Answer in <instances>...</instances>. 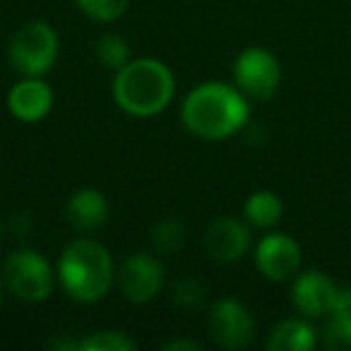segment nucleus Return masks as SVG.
I'll list each match as a JSON object with an SVG mask.
<instances>
[{
  "instance_id": "17",
  "label": "nucleus",
  "mask_w": 351,
  "mask_h": 351,
  "mask_svg": "<svg viewBox=\"0 0 351 351\" xmlns=\"http://www.w3.org/2000/svg\"><path fill=\"white\" fill-rule=\"evenodd\" d=\"M97 58L104 68L108 70H121L123 65L130 60V49H128L125 39L118 34H104L97 44Z\"/></svg>"
},
{
  "instance_id": "21",
  "label": "nucleus",
  "mask_w": 351,
  "mask_h": 351,
  "mask_svg": "<svg viewBox=\"0 0 351 351\" xmlns=\"http://www.w3.org/2000/svg\"><path fill=\"white\" fill-rule=\"evenodd\" d=\"M327 349L351 351V317H332L322 337Z\"/></svg>"
},
{
  "instance_id": "7",
  "label": "nucleus",
  "mask_w": 351,
  "mask_h": 351,
  "mask_svg": "<svg viewBox=\"0 0 351 351\" xmlns=\"http://www.w3.org/2000/svg\"><path fill=\"white\" fill-rule=\"evenodd\" d=\"M210 335L221 349H243L255 335V320L236 298H219L210 308Z\"/></svg>"
},
{
  "instance_id": "22",
  "label": "nucleus",
  "mask_w": 351,
  "mask_h": 351,
  "mask_svg": "<svg viewBox=\"0 0 351 351\" xmlns=\"http://www.w3.org/2000/svg\"><path fill=\"white\" fill-rule=\"evenodd\" d=\"M330 317H351V289L339 287V293H337V303H335V311H332Z\"/></svg>"
},
{
  "instance_id": "9",
  "label": "nucleus",
  "mask_w": 351,
  "mask_h": 351,
  "mask_svg": "<svg viewBox=\"0 0 351 351\" xmlns=\"http://www.w3.org/2000/svg\"><path fill=\"white\" fill-rule=\"evenodd\" d=\"M255 265L263 277L272 282H284L293 277L301 267V245L287 234H269L258 243Z\"/></svg>"
},
{
  "instance_id": "13",
  "label": "nucleus",
  "mask_w": 351,
  "mask_h": 351,
  "mask_svg": "<svg viewBox=\"0 0 351 351\" xmlns=\"http://www.w3.org/2000/svg\"><path fill=\"white\" fill-rule=\"evenodd\" d=\"M65 217H68V224L75 231L89 234V231H97L106 221L108 202L104 197V193L94 191V188H82L68 200Z\"/></svg>"
},
{
  "instance_id": "24",
  "label": "nucleus",
  "mask_w": 351,
  "mask_h": 351,
  "mask_svg": "<svg viewBox=\"0 0 351 351\" xmlns=\"http://www.w3.org/2000/svg\"><path fill=\"white\" fill-rule=\"evenodd\" d=\"M0 301H3V291H0Z\"/></svg>"
},
{
  "instance_id": "18",
  "label": "nucleus",
  "mask_w": 351,
  "mask_h": 351,
  "mask_svg": "<svg viewBox=\"0 0 351 351\" xmlns=\"http://www.w3.org/2000/svg\"><path fill=\"white\" fill-rule=\"evenodd\" d=\"M77 349L82 351H135L137 344L125 337L123 332H113V330H101L89 335L87 339L77 341Z\"/></svg>"
},
{
  "instance_id": "12",
  "label": "nucleus",
  "mask_w": 351,
  "mask_h": 351,
  "mask_svg": "<svg viewBox=\"0 0 351 351\" xmlns=\"http://www.w3.org/2000/svg\"><path fill=\"white\" fill-rule=\"evenodd\" d=\"M8 106H10V113L17 121L36 123L49 116L51 106H53V92L39 77H25L10 89Z\"/></svg>"
},
{
  "instance_id": "3",
  "label": "nucleus",
  "mask_w": 351,
  "mask_h": 351,
  "mask_svg": "<svg viewBox=\"0 0 351 351\" xmlns=\"http://www.w3.org/2000/svg\"><path fill=\"white\" fill-rule=\"evenodd\" d=\"M58 277L70 298L80 303L101 301L113 284V260L101 243L92 239H75L63 250Z\"/></svg>"
},
{
  "instance_id": "4",
  "label": "nucleus",
  "mask_w": 351,
  "mask_h": 351,
  "mask_svg": "<svg viewBox=\"0 0 351 351\" xmlns=\"http://www.w3.org/2000/svg\"><path fill=\"white\" fill-rule=\"evenodd\" d=\"M8 56L25 77H41L58 58V36L46 22H27L12 34Z\"/></svg>"
},
{
  "instance_id": "5",
  "label": "nucleus",
  "mask_w": 351,
  "mask_h": 351,
  "mask_svg": "<svg viewBox=\"0 0 351 351\" xmlns=\"http://www.w3.org/2000/svg\"><path fill=\"white\" fill-rule=\"evenodd\" d=\"M3 279L10 293L27 303H41L53 291V269L44 255L34 250H17L3 265Z\"/></svg>"
},
{
  "instance_id": "25",
  "label": "nucleus",
  "mask_w": 351,
  "mask_h": 351,
  "mask_svg": "<svg viewBox=\"0 0 351 351\" xmlns=\"http://www.w3.org/2000/svg\"><path fill=\"white\" fill-rule=\"evenodd\" d=\"M0 231H3V226H0Z\"/></svg>"
},
{
  "instance_id": "8",
  "label": "nucleus",
  "mask_w": 351,
  "mask_h": 351,
  "mask_svg": "<svg viewBox=\"0 0 351 351\" xmlns=\"http://www.w3.org/2000/svg\"><path fill=\"white\" fill-rule=\"evenodd\" d=\"M118 287L128 301L147 303L164 287V267L147 253L130 255L118 269Z\"/></svg>"
},
{
  "instance_id": "2",
  "label": "nucleus",
  "mask_w": 351,
  "mask_h": 351,
  "mask_svg": "<svg viewBox=\"0 0 351 351\" xmlns=\"http://www.w3.org/2000/svg\"><path fill=\"white\" fill-rule=\"evenodd\" d=\"M173 73L161 60H128L116 75L113 99L125 113L149 118L161 113L173 99Z\"/></svg>"
},
{
  "instance_id": "23",
  "label": "nucleus",
  "mask_w": 351,
  "mask_h": 351,
  "mask_svg": "<svg viewBox=\"0 0 351 351\" xmlns=\"http://www.w3.org/2000/svg\"><path fill=\"white\" fill-rule=\"evenodd\" d=\"M164 349L166 351H200L202 349V344H197V341H193V339H171V341H166L164 344Z\"/></svg>"
},
{
  "instance_id": "19",
  "label": "nucleus",
  "mask_w": 351,
  "mask_h": 351,
  "mask_svg": "<svg viewBox=\"0 0 351 351\" xmlns=\"http://www.w3.org/2000/svg\"><path fill=\"white\" fill-rule=\"evenodd\" d=\"M80 10L99 22H113L128 10L130 0H77Z\"/></svg>"
},
{
  "instance_id": "20",
  "label": "nucleus",
  "mask_w": 351,
  "mask_h": 351,
  "mask_svg": "<svg viewBox=\"0 0 351 351\" xmlns=\"http://www.w3.org/2000/svg\"><path fill=\"white\" fill-rule=\"evenodd\" d=\"M173 301L181 308H188V311H197L205 301V287H202L197 279L193 277H183L176 282L173 287Z\"/></svg>"
},
{
  "instance_id": "6",
  "label": "nucleus",
  "mask_w": 351,
  "mask_h": 351,
  "mask_svg": "<svg viewBox=\"0 0 351 351\" xmlns=\"http://www.w3.org/2000/svg\"><path fill=\"white\" fill-rule=\"evenodd\" d=\"M234 77L243 97H250L255 101H267L274 97L282 82V68L277 58L265 49H245L236 58Z\"/></svg>"
},
{
  "instance_id": "14",
  "label": "nucleus",
  "mask_w": 351,
  "mask_h": 351,
  "mask_svg": "<svg viewBox=\"0 0 351 351\" xmlns=\"http://www.w3.org/2000/svg\"><path fill=\"white\" fill-rule=\"evenodd\" d=\"M315 346V330L303 320H284L267 339L269 351H311Z\"/></svg>"
},
{
  "instance_id": "15",
  "label": "nucleus",
  "mask_w": 351,
  "mask_h": 351,
  "mask_svg": "<svg viewBox=\"0 0 351 351\" xmlns=\"http://www.w3.org/2000/svg\"><path fill=\"white\" fill-rule=\"evenodd\" d=\"M243 215H245V219L253 226H258V229H269V226H274L282 219L284 205H282V200H279V195H274V193L258 191L248 197V202H245V207H243Z\"/></svg>"
},
{
  "instance_id": "10",
  "label": "nucleus",
  "mask_w": 351,
  "mask_h": 351,
  "mask_svg": "<svg viewBox=\"0 0 351 351\" xmlns=\"http://www.w3.org/2000/svg\"><path fill=\"white\" fill-rule=\"evenodd\" d=\"M205 253L217 263H236L250 248V231L234 217H219L205 231Z\"/></svg>"
},
{
  "instance_id": "16",
  "label": "nucleus",
  "mask_w": 351,
  "mask_h": 351,
  "mask_svg": "<svg viewBox=\"0 0 351 351\" xmlns=\"http://www.w3.org/2000/svg\"><path fill=\"white\" fill-rule=\"evenodd\" d=\"M152 241H154L159 253H178L186 243V224L178 217H169V219L159 221L152 231Z\"/></svg>"
},
{
  "instance_id": "11",
  "label": "nucleus",
  "mask_w": 351,
  "mask_h": 351,
  "mask_svg": "<svg viewBox=\"0 0 351 351\" xmlns=\"http://www.w3.org/2000/svg\"><path fill=\"white\" fill-rule=\"evenodd\" d=\"M337 293L339 287L332 282L327 274L311 269V272L301 274L293 284V306L308 317H322V315H332L337 303Z\"/></svg>"
},
{
  "instance_id": "1",
  "label": "nucleus",
  "mask_w": 351,
  "mask_h": 351,
  "mask_svg": "<svg viewBox=\"0 0 351 351\" xmlns=\"http://www.w3.org/2000/svg\"><path fill=\"white\" fill-rule=\"evenodd\" d=\"M243 92L221 82H207L186 97L181 108L183 125L202 140H224L239 132L248 121Z\"/></svg>"
}]
</instances>
